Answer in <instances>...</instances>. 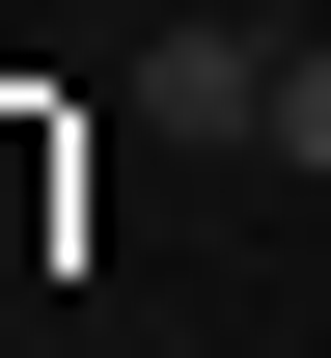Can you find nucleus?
<instances>
[{
  "instance_id": "obj_2",
  "label": "nucleus",
  "mask_w": 331,
  "mask_h": 358,
  "mask_svg": "<svg viewBox=\"0 0 331 358\" xmlns=\"http://www.w3.org/2000/svg\"><path fill=\"white\" fill-rule=\"evenodd\" d=\"M276 166L331 193V28H276Z\"/></svg>"
},
{
  "instance_id": "obj_1",
  "label": "nucleus",
  "mask_w": 331,
  "mask_h": 358,
  "mask_svg": "<svg viewBox=\"0 0 331 358\" xmlns=\"http://www.w3.org/2000/svg\"><path fill=\"white\" fill-rule=\"evenodd\" d=\"M139 138H276V28H166L139 55Z\"/></svg>"
}]
</instances>
